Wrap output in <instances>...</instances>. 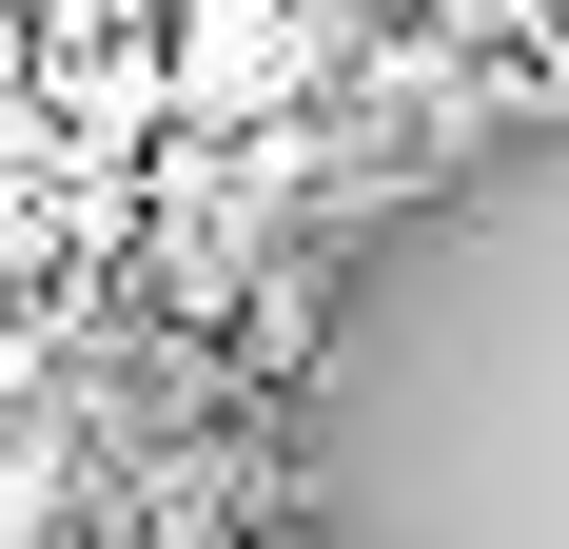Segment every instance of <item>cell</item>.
I'll list each match as a JSON object with an SVG mask.
<instances>
[{
    "instance_id": "6da1fadb",
    "label": "cell",
    "mask_w": 569,
    "mask_h": 549,
    "mask_svg": "<svg viewBox=\"0 0 569 549\" xmlns=\"http://www.w3.org/2000/svg\"><path fill=\"white\" fill-rule=\"evenodd\" d=\"M138 59H158V138H256V118L315 99L335 0H158V20H138Z\"/></svg>"
},
{
    "instance_id": "7a4b0ae2",
    "label": "cell",
    "mask_w": 569,
    "mask_h": 549,
    "mask_svg": "<svg viewBox=\"0 0 569 549\" xmlns=\"http://www.w3.org/2000/svg\"><path fill=\"white\" fill-rule=\"evenodd\" d=\"M393 20H412V40H452L471 79H491V59H511V40H550L569 0H393Z\"/></svg>"
}]
</instances>
